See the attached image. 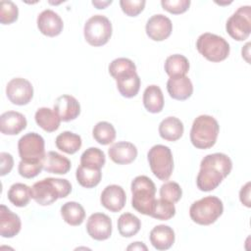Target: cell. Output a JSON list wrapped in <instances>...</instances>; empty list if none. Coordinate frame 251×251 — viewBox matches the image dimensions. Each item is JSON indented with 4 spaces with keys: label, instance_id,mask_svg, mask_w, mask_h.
<instances>
[{
    "label": "cell",
    "instance_id": "44",
    "mask_svg": "<svg viewBox=\"0 0 251 251\" xmlns=\"http://www.w3.org/2000/svg\"><path fill=\"white\" fill-rule=\"evenodd\" d=\"M239 199L243 205L250 208L251 202H250V182H246L245 185H243L239 191Z\"/></svg>",
    "mask_w": 251,
    "mask_h": 251
},
{
    "label": "cell",
    "instance_id": "38",
    "mask_svg": "<svg viewBox=\"0 0 251 251\" xmlns=\"http://www.w3.org/2000/svg\"><path fill=\"white\" fill-rule=\"evenodd\" d=\"M18 6L10 0L0 2V22L2 25H10L18 20Z\"/></svg>",
    "mask_w": 251,
    "mask_h": 251
},
{
    "label": "cell",
    "instance_id": "16",
    "mask_svg": "<svg viewBox=\"0 0 251 251\" xmlns=\"http://www.w3.org/2000/svg\"><path fill=\"white\" fill-rule=\"evenodd\" d=\"M108 154L114 163L119 165H127L136 159L137 148L131 142L119 141L109 148Z\"/></svg>",
    "mask_w": 251,
    "mask_h": 251
},
{
    "label": "cell",
    "instance_id": "19",
    "mask_svg": "<svg viewBox=\"0 0 251 251\" xmlns=\"http://www.w3.org/2000/svg\"><path fill=\"white\" fill-rule=\"evenodd\" d=\"M22 227L20 217L13 213L5 205L0 206V235L5 238H12L17 235Z\"/></svg>",
    "mask_w": 251,
    "mask_h": 251
},
{
    "label": "cell",
    "instance_id": "14",
    "mask_svg": "<svg viewBox=\"0 0 251 251\" xmlns=\"http://www.w3.org/2000/svg\"><path fill=\"white\" fill-rule=\"evenodd\" d=\"M126 196L124 188L118 184H111L104 188L100 196V202L107 210L117 213L120 212L126 204Z\"/></svg>",
    "mask_w": 251,
    "mask_h": 251
},
{
    "label": "cell",
    "instance_id": "17",
    "mask_svg": "<svg viewBox=\"0 0 251 251\" xmlns=\"http://www.w3.org/2000/svg\"><path fill=\"white\" fill-rule=\"evenodd\" d=\"M167 90L173 99L183 101L192 95L193 84L186 75L172 76L167 81Z\"/></svg>",
    "mask_w": 251,
    "mask_h": 251
},
{
    "label": "cell",
    "instance_id": "18",
    "mask_svg": "<svg viewBox=\"0 0 251 251\" xmlns=\"http://www.w3.org/2000/svg\"><path fill=\"white\" fill-rule=\"evenodd\" d=\"M25 117L16 111H7L0 116V129L3 134L16 135L26 127Z\"/></svg>",
    "mask_w": 251,
    "mask_h": 251
},
{
    "label": "cell",
    "instance_id": "7",
    "mask_svg": "<svg viewBox=\"0 0 251 251\" xmlns=\"http://www.w3.org/2000/svg\"><path fill=\"white\" fill-rule=\"evenodd\" d=\"M112 24L110 20L103 15H94L90 17L83 27L85 40L91 46L105 45L112 36Z\"/></svg>",
    "mask_w": 251,
    "mask_h": 251
},
{
    "label": "cell",
    "instance_id": "13",
    "mask_svg": "<svg viewBox=\"0 0 251 251\" xmlns=\"http://www.w3.org/2000/svg\"><path fill=\"white\" fill-rule=\"evenodd\" d=\"M36 23L39 31L49 37L59 35L64 27V23L61 17L50 9L42 11L38 15Z\"/></svg>",
    "mask_w": 251,
    "mask_h": 251
},
{
    "label": "cell",
    "instance_id": "21",
    "mask_svg": "<svg viewBox=\"0 0 251 251\" xmlns=\"http://www.w3.org/2000/svg\"><path fill=\"white\" fill-rule=\"evenodd\" d=\"M225 176L221 172L212 167H200V171L197 175L196 184L201 191H212L217 188L224 180Z\"/></svg>",
    "mask_w": 251,
    "mask_h": 251
},
{
    "label": "cell",
    "instance_id": "6",
    "mask_svg": "<svg viewBox=\"0 0 251 251\" xmlns=\"http://www.w3.org/2000/svg\"><path fill=\"white\" fill-rule=\"evenodd\" d=\"M150 169L160 180H168L174 170V159L168 146L157 144L151 147L147 153Z\"/></svg>",
    "mask_w": 251,
    "mask_h": 251
},
{
    "label": "cell",
    "instance_id": "24",
    "mask_svg": "<svg viewBox=\"0 0 251 251\" xmlns=\"http://www.w3.org/2000/svg\"><path fill=\"white\" fill-rule=\"evenodd\" d=\"M143 105L153 114L160 113L164 107V95L161 88L156 84L147 86L143 92Z\"/></svg>",
    "mask_w": 251,
    "mask_h": 251
},
{
    "label": "cell",
    "instance_id": "3",
    "mask_svg": "<svg viewBox=\"0 0 251 251\" xmlns=\"http://www.w3.org/2000/svg\"><path fill=\"white\" fill-rule=\"evenodd\" d=\"M131 206L138 213L150 216L156 194L155 183L146 176H138L131 181Z\"/></svg>",
    "mask_w": 251,
    "mask_h": 251
},
{
    "label": "cell",
    "instance_id": "26",
    "mask_svg": "<svg viewBox=\"0 0 251 251\" xmlns=\"http://www.w3.org/2000/svg\"><path fill=\"white\" fill-rule=\"evenodd\" d=\"M61 216L68 225L76 226L84 221L85 211L79 203L69 201L61 207Z\"/></svg>",
    "mask_w": 251,
    "mask_h": 251
},
{
    "label": "cell",
    "instance_id": "35",
    "mask_svg": "<svg viewBox=\"0 0 251 251\" xmlns=\"http://www.w3.org/2000/svg\"><path fill=\"white\" fill-rule=\"evenodd\" d=\"M106 163L104 152L97 147L87 148L80 156V165L92 169H101Z\"/></svg>",
    "mask_w": 251,
    "mask_h": 251
},
{
    "label": "cell",
    "instance_id": "9",
    "mask_svg": "<svg viewBox=\"0 0 251 251\" xmlns=\"http://www.w3.org/2000/svg\"><path fill=\"white\" fill-rule=\"evenodd\" d=\"M18 151L20 158L23 161H43L46 154L44 139L36 132H28L19 139Z\"/></svg>",
    "mask_w": 251,
    "mask_h": 251
},
{
    "label": "cell",
    "instance_id": "11",
    "mask_svg": "<svg viewBox=\"0 0 251 251\" xmlns=\"http://www.w3.org/2000/svg\"><path fill=\"white\" fill-rule=\"evenodd\" d=\"M86 230L91 238L102 241L112 234V220L103 213H94L89 216L86 223Z\"/></svg>",
    "mask_w": 251,
    "mask_h": 251
},
{
    "label": "cell",
    "instance_id": "23",
    "mask_svg": "<svg viewBox=\"0 0 251 251\" xmlns=\"http://www.w3.org/2000/svg\"><path fill=\"white\" fill-rule=\"evenodd\" d=\"M183 124L176 117L165 118L159 125V134L167 141H176L183 134Z\"/></svg>",
    "mask_w": 251,
    "mask_h": 251
},
{
    "label": "cell",
    "instance_id": "29",
    "mask_svg": "<svg viewBox=\"0 0 251 251\" xmlns=\"http://www.w3.org/2000/svg\"><path fill=\"white\" fill-rule=\"evenodd\" d=\"M55 143L59 150L67 154H75L80 149L82 141L78 134L67 130L57 135Z\"/></svg>",
    "mask_w": 251,
    "mask_h": 251
},
{
    "label": "cell",
    "instance_id": "12",
    "mask_svg": "<svg viewBox=\"0 0 251 251\" xmlns=\"http://www.w3.org/2000/svg\"><path fill=\"white\" fill-rule=\"evenodd\" d=\"M146 34L154 41L167 39L173 31L172 21L162 14L153 15L146 23Z\"/></svg>",
    "mask_w": 251,
    "mask_h": 251
},
{
    "label": "cell",
    "instance_id": "42",
    "mask_svg": "<svg viewBox=\"0 0 251 251\" xmlns=\"http://www.w3.org/2000/svg\"><path fill=\"white\" fill-rule=\"evenodd\" d=\"M190 0H162L161 5L164 10L171 14H182L186 12L190 6Z\"/></svg>",
    "mask_w": 251,
    "mask_h": 251
},
{
    "label": "cell",
    "instance_id": "46",
    "mask_svg": "<svg viewBox=\"0 0 251 251\" xmlns=\"http://www.w3.org/2000/svg\"><path fill=\"white\" fill-rule=\"evenodd\" d=\"M112 1H92V4L97 8V9H105L108 5H110Z\"/></svg>",
    "mask_w": 251,
    "mask_h": 251
},
{
    "label": "cell",
    "instance_id": "22",
    "mask_svg": "<svg viewBox=\"0 0 251 251\" xmlns=\"http://www.w3.org/2000/svg\"><path fill=\"white\" fill-rule=\"evenodd\" d=\"M43 170L56 175H66L71 170V161L55 151H49L43 159Z\"/></svg>",
    "mask_w": 251,
    "mask_h": 251
},
{
    "label": "cell",
    "instance_id": "10",
    "mask_svg": "<svg viewBox=\"0 0 251 251\" xmlns=\"http://www.w3.org/2000/svg\"><path fill=\"white\" fill-rule=\"evenodd\" d=\"M6 94L10 102L23 106L30 102L33 97L32 84L25 78H12L6 85Z\"/></svg>",
    "mask_w": 251,
    "mask_h": 251
},
{
    "label": "cell",
    "instance_id": "27",
    "mask_svg": "<svg viewBox=\"0 0 251 251\" xmlns=\"http://www.w3.org/2000/svg\"><path fill=\"white\" fill-rule=\"evenodd\" d=\"M120 94L126 98L134 97L140 88V78L137 73L128 74L116 79Z\"/></svg>",
    "mask_w": 251,
    "mask_h": 251
},
{
    "label": "cell",
    "instance_id": "43",
    "mask_svg": "<svg viewBox=\"0 0 251 251\" xmlns=\"http://www.w3.org/2000/svg\"><path fill=\"white\" fill-rule=\"evenodd\" d=\"M0 176H6L9 174L14 166V159L10 153L1 152L0 153Z\"/></svg>",
    "mask_w": 251,
    "mask_h": 251
},
{
    "label": "cell",
    "instance_id": "2",
    "mask_svg": "<svg viewBox=\"0 0 251 251\" xmlns=\"http://www.w3.org/2000/svg\"><path fill=\"white\" fill-rule=\"evenodd\" d=\"M219 132L220 126L214 117L200 115L193 121L190 141L198 149H208L215 145Z\"/></svg>",
    "mask_w": 251,
    "mask_h": 251
},
{
    "label": "cell",
    "instance_id": "1",
    "mask_svg": "<svg viewBox=\"0 0 251 251\" xmlns=\"http://www.w3.org/2000/svg\"><path fill=\"white\" fill-rule=\"evenodd\" d=\"M72 191V184L66 178L47 177L35 182L30 187L31 198L41 206L53 204L59 198L67 197Z\"/></svg>",
    "mask_w": 251,
    "mask_h": 251
},
{
    "label": "cell",
    "instance_id": "15",
    "mask_svg": "<svg viewBox=\"0 0 251 251\" xmlns=\"http://www.w3.org/2000/svg\"><path fill=\"white\" fill-rule=\"evenodd\" d=\"M53 110L57 113L61 121L70 122L79 116L80 105L74 96L64 94L56 99Z\"/></svg>",
    "mask_w": 251,
    "mask_h": 251
},
{
    "label": "cell",
    "instance_id": "28",
    "mask_svg": "<svg viewBox=\"0 0 251 251\" xmlns=\"http://www.w3.org/2000/svg\"><path fill=\"white\" fill-rule=\"evenodd\" d=\"M204 166L212 167L218 170L223 174L225 177H226L231 172L232 162L230 158L224 153H213L205 156L202 159L200 163V167H204Z\"/></svg>",
    "mask_w": 251,
    "mask_h": 251
},
{
    "label": "cell",
    "instance_id": "31",
    "mask_svg": "<svg viewBox=\"0 0 251 251\" xmlns=\"http://www.w3.org/2000/svg\"><path fill=\"white\" fill-rule=\"evenodd\" d=\"M77 182L85 188H92L99 184L102 178L101 169H92L79 165L75 172Z\"/></svg>",
    "mask_w": 251,
    "mask_h": 251
},
{
    "label": "cell",
    "instance_id": "33",
    "mask_svg": "<svg viewBox=\"0 0 251 251\" xmlns=\"http://www.w3.org/2000/svg\"><path fill=\"white\" fill-rule=\"evenodd\" d=\"M141 227L140 220L130 213H124L118 219V230L124 237L135 235Z\"/></svg>",
    "mask_w": 251,
    "mask_h": 251
},
{
    "label": "cell",
    "instance_id": "45",
    "mask_svg": "<svg viewBox=\"0 0 251 251\" xmlns=\"http://www.w3.org/2000/svg\"><path fill=\"white\" fill-rule=\"evenodd\" d=\"M127 250H147V246L143 243V242H139V241H136V242H132L130 245H128L126 247Z\"/></svg>",
    "mask_w": 251,
    "mask_h": 251
},
{
    "label": "cell",
    "instance_id": "25",
    "mask_svg": "<svg viewBox=\"0 0 251 251\" xmlns=\"http://www.w3.org/2000/svg\"><path fill=\"white\" fill-rule=\"evenodd\" d=\"M34 119L36 124L47 132H53L57 130L61 123V119L59 118L57 113L47 107L39 108L35 112Z\"/></svg>",
    "mask_w": 251,
    "mask_h": 251
},
{
    "label": "cell",
    "instance_id": "4",
    "mask_svg": "<svg viewBox=\"0 0 251 251\" xmlns=\"http://www.w3.org/2000/svg\"><path fill=\"white\" fill-rule=\"evenodd\" d=\"M224 205L217 196H206L193 202L189 208L191 220L201 226L214 224L223 214Z\"/></svg>",
    "mask_w": 251,
    "mask_h": 251
},
{
    "label": "cell",
    "instance_id": "40",
    "mask_svg": "<svg viewBox=\"0 0 251 251\" xmlns=\"http://www.w3.org/2000/svg\"><path fill=\"white\" fill-rule=\"evenodd\" d=\"M43 170V161L39 162H26L21 160L19 163V174L25 178H32L38 176Z\"/></svg>",
    "mask_w": 251,
    "mask_h": 251
},
{
    "label": "cell",
    "instance_id": "30",
    "mask_svg": "<svg viewBox=\"0 0 251 251\" xmlns=\"http://www.w3.org/2000/svg\"><path fill=\"white\" fill-rule=\"evenodd\" d=\"M164 68L170 77L185 75L189 71V62L185 56L174 54L166 59Z\"/></svg>",
    "mask_w": 251,
    "mask_h": 251
},
{
    "label": "cell",
    "instance_id": "5",
    "mask_svg": "<svg viewBox=\"0 0 251 251\" xmlns=\"http://www.w3.org/2000/svg\"><path fill=\"white\" fill-rule=\"evenodd\" d=\"M196 48L208 61L215 63L226 60L230 50L228 42L224 37L211 32L202 33L198 37Z\"/></svg>",
    "mask_w": 251,
    "mask_h": 251
},
{
    "label": "cell",
    "instance_id": "37",
    "mask_svg": "<svg viewBox=\"0 0 251 251\" xmlns=\"http://www.w3.org/2000/svg\"><path fill=\"white\" fill-rule=\"evenodd\" d=\"M175 215L176 207L174 203L160 198L155 200L150 217L161 221H168L172 219Z\"/></svg>",
    "mask_w": 251,
    "mask_h": 251
},
{
    "label": "cell",
    "instance_id": "20",
    "mask_svg": "<svg viewBox=\"0 0 251 251\" xmlns=\"http://www.w3.org/2000/svg\"><path fill=\"white\" fill-rule=\"evenodd\" d=\"M150 242L157 250L170 249L175 243L176 235L174 229L166 225H159L153 227L149 234Z\"/></svg>",
    "mask_w": 251,
    "mask_h": 251
},
{
    "label": "cell",
    "instance_id": "39",
    "mask_svg": "<svg viewBox=\"0 0 251 251\" xmlns=\"http://www.w3.org/2000/svg\"><path fill=\"white\" fill-rule=\"evenodd\" d=\"M182 195L180 185L175 181H167L160 188V197L172 203L179 201Z\"/></svg>",
    "mask_w": 251,
    "mask_h": 251
},
{
    "label": "cell",
    "instance_id": "41",
    "mask_svg": "<svg viewBox=\"0 0 251 251\" xmlns=\"http://www.w3.org/2000/svg\"><path fill=\"white\" fill-rule=\"evenodd\" d=\"M146 1L145 0H121L120 5L123 12L128 17H136L139 15L144 7Z\"/></svg>",
    "mask_w": 251,
    "mask_h": 251
},
{
    "label": "cell",
    "instance_id": "36",
    "mask_svg": "<svg viewBox=\"0 0 251 251\" xmlns=\"http://www.w3.org/2000/svg\"><path fill=\"white\" fill-rule=\"evenodd\" d=\"M109 74L115 78V80L123 75L136 73V66L127 58H117L113 60L109 65Z\"/></svg>",
    "mask_w": 251,
    "mask_h": 251
},
{
    "label": "cell",
    "instance_id": "34",
    "mask_svg": "<svg viewBox=\"0 0 251 251\" xmlns=\"http://www.w3.org/2000/svg\"><path fill=\"white\" fill-rule=\"evenodd\" d=\"M92 135L94 139L101 145H108L113 143L116 138V129L114 126L108 122L97 123L93 129Z\"/></svg>",
    "mask_w": 251,
    "mask_h": 251
},
{
    "label": "cell",
    "instance_id": "32",
    "mask_svg": "<svg viewBox=\"0 0 251 251\" xmlns=\"http://www.w3.org/2000/svg\"><path fill=\"white\" fill-rule=\"evenodd\" d=\"M9 201L17 207H25L31 198L30 187L25 183L17 182L11 185L8 190Z\"/></svg>",
    "mask_w": 251,
    "mask_h": 251
},
{
    "label": "cell",
    "instance_id": "8",
    "mask_svg": "<svg viewBox=\"0 0 251 251\" xmlns=\"http://www.w3.org/2000/svg\"><path fill=\"white\" fill-rule=\"evenodd\" d=\"M226 29L229 36L237 41L247 39L251 32V7H239L227 19Z\"/></svg>",
    "mask_w": 251,
    "mask_h": 251
}]
</instances>
